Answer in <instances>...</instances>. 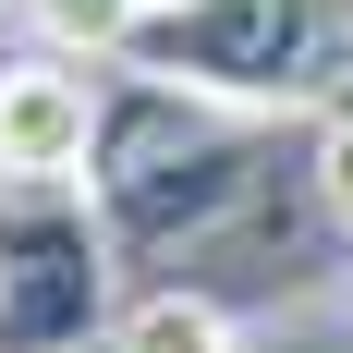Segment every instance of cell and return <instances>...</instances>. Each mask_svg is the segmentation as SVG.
I'll list each match as a JSON object with an SVG mask.
<instances>
[{"mask_svg": "<svg viewBox=\"0 0 353 353\" xmlns=\"http://www.w3.org/2000/svg\"><path fill=\"white\" fill-rule=\"evenodd\" d=\"M317 195H329V219H353V98L329 110V134H317Z\"/></svg>", "mask_w": 353, "mask_h": 353, "instance_id": "cell-7", "label": "cell"}, {"mask_svg": "<svg viewBox=\"0 0 353 353\" xmlns=\"http://www.w3.org/2000/svg\"><path fill=\"white\" fill-rule=\"evenodd\" d=\"M98 85L49 49V61H0V183H85L98 159Z\"/></svg>", "mask_w": 353, "mask_h": 353, "instance_id": "cell-4", "label": "cell"}, {"mask_svg": "<svg viewBox=\"0 0 353 353\" xmlns=\"http://www.w3.org/2000/svg\"><path fill=\"white\" fill-rule=\"evenodd\" d=\"M341 61H353V0H183L122 49V73L195 85L219 110H317Z\"/></svg>", "mask_w": 353, "mask_h": 353, "instance_id": "cell-1", "label": "cell"}, {"mask_svg": "<svg viewBox=\"0 0 353 353\" xmlns=\"http://www.w3.org/2000/svg\"><path fill=\"white\" fill-rule=\"evenodd\" d=\"M110 329V219L85 183H0V353H85Z\"/></svg>", "mask_w": 353, "mask_h": 353, "instance_id": "cell-3", "label": "cell"}, {"mask_svg": "<svg viewBox=\"0 0 353 353\" xmlns=\"http://www.w3.org/2000/svg\"><path fill=\"white\" fill-rule=\"evenodd\" d=\"M98 219L110 244H171V232H208L232 195H244V110L195 98V85H159L134 73V98L98 110Z\"/></svg>", "mask_w": 353, "mask_h": 353, "instance_id": "cell-2", "label": "cell"}, {"mask_svg": "<svg viewBox=\"0 0 353 353\" xmlns=\"http://www.w3.org/2000/svg\"><path fill=\"white\" fill-rule=\"evenodd\" d=\"M98 353H244V329L219 317L208 292H146V305H122V317H110Z\"/></svg>", "mask_w": 353, "mask_h": 353, "instance_id": "cell-5", "label": "cell"}, {"mask_svg": "<svg viewBox=\"0 0 353 353\" xmlns=\"http://www.w3.org/2000/svg\"><path fill=\"white\" fill-rule=\"evenodd\" d=\"M25 25L61 49V61H122L146 25V0H25Z\"/></svg>", "mask_w": 353, "mask_h": 353, "instance_id": "cell-6", "label": "cell"}, {"mask_svg": "<svg viewBox=\"0 0 353 353\" xmlns=\"http://www.w3.org/2000/svg\"><path fill=\"white\" fill-rule=\"evenodd\" d=\"M159 12H183V0H146V25H159Z\"/></svg>", "mask_w": 353, "mask_h": 353, "instance_id": "cell-8", "label": "cell"}]
</instances>
